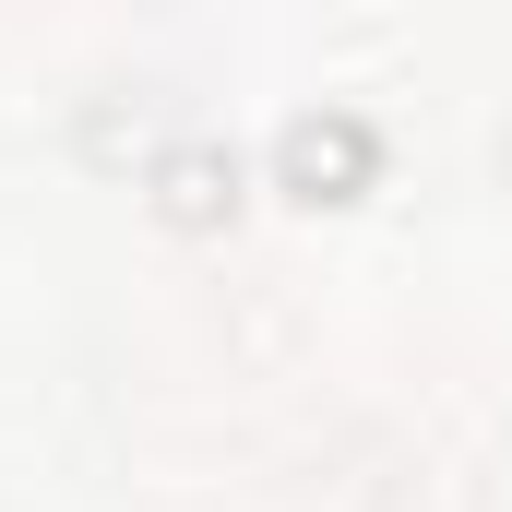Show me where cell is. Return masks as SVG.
<instances>
[{
	"instance_id": "cell-1",
	"label": "cell",
	"mask_w": 512,
	"mask_h": 512,
	"mask_svg": "<svg viewBox=\"0 0 512 512\" xmlns=\"http://www.w3.org/2000/svg\"><path fill=\"white\" fill-rule=\"evenodd\" d=\"M370 179H382V131H370V120H346V108H298V120L274 131V191H286V203L322 215V203H358Z\"/></svg>"
},
{
	"instance_id": "cell-3",
	"label": "cell",
	"mask_w": 512,
	"mask_h": 512,
	"mask_svg": "<svg viewBox=\"0 0 512 512\" xmlns=\"http://www.w3.org/2000/svg\"><path fill=\"white\" fill-rule=\"evenodd\" d=\"M84 155H96V167L143 155V96H84Z\"/></svg>"
},
{
	"instance_id": "cell-2",
	"label": "cell",
	"mask_w": 512,
	"mask_h": 512,
	"mask_svg": "<svg viewBox=\"0 0 512 512\" xmlns=\"http://www.w3.org/2000/svg\"><path fill=\"white\" fill-rule=\"evenodd\" d=\"M143 191H155V215H167L179 239H215V227L251 203V167H239V143L179 131V143H155V155H143Z\"/></svg>"
}]
</instances>
